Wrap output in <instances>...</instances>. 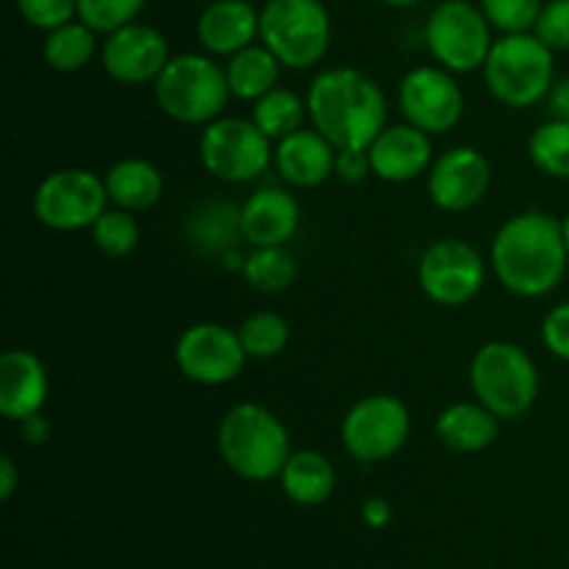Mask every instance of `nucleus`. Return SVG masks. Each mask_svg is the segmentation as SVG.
<instances>
[{
  "mask_svg": "<svg viewBox=\"0 0 569 569\" xmlns=\"http://www.w3.org/2000/svg\"><path fill=\"white\" fill-rule=\"evenodd\" d=\"M333 176L345 183H361L372 176V159L367 148H342L337 150V167Z\"/></svg>",
  "mask_w": 569,
  "mask_h": 569,
  "instance_id": "nucleus-38",
  "label": "nucleus"
},
{
  "mask_svg": "<svg viewBox=\"0 0 569 569\" xmlns=\"http://www.w3.org/2000/svg\"><path fill=\"white\" fill-rule=\"evenodd\" d=\"M533 33L548 44L550 50H569V0H548L539 11Z\"/></svg>",
  "mask_w": 569,
  "mask_h": 569,
  "instance_id": "nucleus-36",
  "label": "nucleus"
},
{
  "mask_svg": "<svg viewBox=\"0 0 569 569\" xmlns=\"http://www.w3.org/2000/svg\"><path fill=\"white\" fill-rule=\"evenodd\" d=\"M92 239L100 253L109 256V259H122V256L133 253L139 244L137 217H133V211L109 206L92 226Z\"/></svg>",
  "mask_w": 569,
  "mask_h": 569,
  "instance_id": "nucleus-32",
  "label": "nucleus"
},
{
  "mask_svg": "<svg viewBox=\"0 0 569 569\" xmlns=\"http://www.w3.org/2000/svg\"><path fill=\"white\" fill-rule=\"evenodd\" d=\"M500 417H495L481 400L470 403H450L442 415L437 417V439L453 453H481L498 439Z\"/></svg>",
  "mask_w": 569,
  "mask_h": 569,
  "instance_id": "nucleus-22",
  "label": "nucleus"
},
{
  "mask_svg": "<svg viewBox=\"0 0 569 569\" xmlns=\"http://www.w3.org/2000/svg\"><path fill=\"white\" fill-rule=\"evenodd\" d=\"M222 67H226L231 98L250 100V103H256V100L264 98L270 89H276L283 70L281 61H278L264 44H250V48L228 56V61Z\"/></svg>",
  "mask_w": 569,
  "mask_h": 569,
  "instance_id": "nucleus-25",
  "label": "nucleus"
},
{
  "mask_svg": "<svg viewBox=\"0 0 569 569\" xmlns=\"http://www.w3.org/2000/svg\"><path fill=\"white\" fill-rule=\"evenodd\" d=\"M170 59V44L164 33L139 20L109 33L100 44V64L106 76L122 87L156 83Z\"/></svg>",
  "mask_w": 569,
  "mask_h": 569,
  "instance_id": "nucleus-15",
  "label": "nucleus"
},
{
  "mask_svg": "<svg viewBox=\"0 0 569 569\" xmlns=\"http://www.w3.org/2000/svg\"><path fill=\"white\" fill-rule=\"evenodd\" d=\"M33 217L50 231L72 233L92 228L98 217L109 209L103 178L83 167L53 170L39 181L31 200Z\"/></svg>",
  "mask_w": 569,
  "mask_h": 569,
  "instance_id": "nucleus-10",
  "label": "nucleus"
},
{
  "mask_svg": "<svg viewBox=\"0 0 569 569\" xmlns=\"http://www.w3.org/2000/svg\"><path fill=\"white\" fill-rule=\"evenodd\" d=\"M309 120L337 150L370 148L387 128V98L367 72L331 67L311 81L306 92Z\"/></svg>",
  "mask_w": 569,
  "mask_h": 569,
  "instance_id": "nucleus-2",
  "label": "nucleus"
},
{
  "mask_svg": "<svg viewBox=\"0 0 569 569\" xmlns=\"http://www.w3.org/2000/svg\"><path fill=\"white\" fill-rule=\"evenodd\" d=\"M276 159L272 139L244 117H217L200 133V164L226 183L256 181Z\"/></svg>",
  "mask_w": 569,
  "mask_h": 569,
  "instance_id": "nucleus-9",
  "label": "nucleus"
},
{
  "mask_svg": "<svg viewBox=\"0 0 569 569\" xmlns=\"http://www.w3.org/2000/svg\"><path fill=\"white\" fill-rule=\"evenodd\" d=\"M153 92L159 109L181 126H209L231 100L226 67L209 53L172 56L156 78Z\"/></svg>",
  "mask_w": 569,
  "mask_h": 569,
  "instance_id": "nucleus-4",
  "label": "nucleus"
},
{
  "mask_svg": "<svg viewBox=\"0 0 569 569\" xmlns=\"http://www.w3.org/2000/svg\"><path fill=\"white\" fill-rule=\"evenodd\" d=\"M367 150L372 159V176L387 183L415 181L433 164L431 137L406 120L383 128Z\"/></svg>",
  "mask_w": 569,
  "mask_h": 569,
  "instance_id": "nucleus-17",
  "label": "nucleus"
},
{
  "mask_svg": "<svg viewBox=\"0 0 569 569\" xmlns=\"http://www.w3.org/2000/svg\"><path fill=\"white\" fill-rule=\"evenodd\" d=\"M542 345L550 356L569 361V300L553 306L542 320Z\"/></svg>",
  "mask_w": 569,
  "mask_h": 569,
  "instance_id": "nucleus-37",
  "label": "nucleus"
},
{
  "mask_svg": "<svg viewBox=\"0 0 569 569\" xmlns=\"http://www.w3.org/2000/svg\"><path fill=\"white\" fill-rule=\"evenodd\" d=\"M276 167L287 183L298 189H315L333 176L337 167V148L311 128L289 133L276 142Z\"/></svg>",
  "mask_w": 569,
  "mask_h": 569,
  "instance_id": "nucleus-21",
  "label": "nucleus"
},
{
  "mask_svg": "<svg viewBox=\"0 0 569 569\" xmlns=\"http://www.w3.org/2000/svg\"><path fill=\"white\" fill-rule=\"evenodd\" d=\"M383 6H392V9H415L422 0H381Z\"/></svg>",
  "mask_w": 569,
  "mask_h": 569,
  "instance_id": "nucleus-43",
  "label": "nucleus"
},
{
  "mask_svg": "<svg viewBox=\"0 0 569 569\" xmlns=\"http://www.w3.org/2000/svg\"><path fill=\"white\" fill-rule=\"evenodd\" d=\"M17 428H20L22 442L31 445V448H39V445L48 442V437H50V422L44 420L42 411H39V415H33V417H28V420L17 422Z\"/></svg>",
  "mask_w": 569,
  "mask_h": 569,
  "instance_id": "nucleus-40",
  "label": "nucleus"
},
{
  "mask_svg": "<svg viewBox=\"0 0 569 569\" xmlns=\"http://www.w3.org/2000/svg\"><path fill=\"white\" fill-rule=\"evenodd\" d=\"M483 81L495 100L511 109H531L548 98L556 81L553 50L533 31L495 39L483 64Z\"/></svg>",
  "mask_w": 569,
  "mask_h": 569,
  "instance_id": "nucleus-5",
  "label": "nucleus"
},
{
  "mask_svg": "<svg viewBox=\"0 0 569 569\" xmlns=\"http://www.w3.org/2000/svg\"><path fill=\"white\" fill-rule=\"evenodd\" d=\"M569 264L565 228L548 211H520L498 228L489 267L506 292L517 298H545L565 278Z\"/></svg>",
  "mask_w": 569,
  "mask_h": 569,
  "instance_id": "nucleus-1",
  "label": "nucleus"
},
{
  "mask_svg": "<svg viewBox=\"0 0 569 569\" xmlns=\"http://www.w3.org/2000/svg\"><path fill=\"white\" fill-rule=\"evenodd\" d=\"M244 281L253 289L267 295L283 292L298 278V261L289 253L287 244H270V248H253L244 256L242 264Z\"/></svg>",
  "mask_w": 569,
  "mask_h": 569,
  "instance_id": "nucleus-29",
  "label": "nucleus"
},
{
  "mask_svg": "<svg viewBox=\"0 0 569 569\" xmlns=\"http://www.w3.org/2000/svg\"><path fill=\"white\" fill-rule=\"evenodd\" d=\"M17 483H20L17 461L11 456H3L0 459V500H11V495L17 492Z\"/></svg>",
  "mask_w": 569,
  "mask_h": 569,
  "instance_id": "nucleus-42",
  "label": "nucleus"
},
{
  "mask_svg": "<svg viewBox=\"0 0 569 569\" xmlns=\"http://www.w3.org/2000/svg\"><path fill=\"white\" fill-rule=\"evenodd\" d=\"M98 50V33H94L87 22L78 20V17L76 20L64 22V26L53 28V31H48L42 44L44 61H48L50 70L56 72L83 70V67L94 59Z\"/></svg>",
  "mask_w": 569,
  "mask_h": 569,
  "instance_id": "nucleus-27",
  "label": "nucleus"
},
{
  "mask_svg": "<svg viewBox=\"0 0 569 569\" xmlns=\"http://www.w3.org/2000/svg\"><path fill=\"white\" fill-rule=\"evenodd\" d=\"M264 3H267V0H264Z\"/></svg>",
  "mask_w": 569,
  "mask_h": 569,
  "instance_id": "nucleus-45",
  "label": "nucleus"
},
{
  "mask_svg": "<svg viewBox=\"0 0 569 569\" xmlns=\"http://www.w3.org/2000/svg\"><path fill=\"white\" fill-rule=\"evenodd\" d=\"M244 242L250 248L287 244L300 226V206L281 187H261L239 206Z\"/></svg>",
  "mask_w": 569,
  "mask_h": 569,
  "instance_id": "nucleus-19",
  "label": "nucleus"
},
{
  "mask_svg": "<svg viewBox=\"0 0 569 569\" xmlns=\"http://www.w3.org/2000/svg\"><path fill=\"white\" fill-rule=\"evenodd\" d=\"M561 228H565V242H567V256H569V214L561 220Z\"/></svg>",
  "mask_w": 569,
  "mask_h": 569,
  "instance_id": "nucleus-44",
  "label": "nucleus"
},
{
  "mask_svg": "<svg viewBox=\"0 0 569 569\" xmlns=\"http://www.w3.org/2000/svg\"><path fill=\"white\" fill-rule=\"evenodd\" d=\"M409 433L411 415L395 395H367L356 400L339 428L345 450L365 465L392 459L409 442Z\"/></svg>",
  "mask_w": 569,
  "mask_h": 569,
  "instance_id": "nucleus-11",
  "label": "nucleus"
},
{
  "mask_svg": "<svg viewBox=\"0 0 569 569\" xmlns=\"http://www.w3.org/2000/svg\"><path fill=\"white\" fill-rule=\"evenodd\" d=\"M48 367L33 350H6L0 356V415L9 422H22L39 415L48 403Z\"/></svg>",
  "mask_w": 569,
  "mask_h": 569,
  "instance_id": "nucleus-18",
  "label": "nucleus"
},
{
  "mask_svg": "<svg viewBox=\"0 0 569 569\" xmlns=\"http://www.w3.org/2000/svg\"><path fill=\"white\" fill-rule=\"evenodd\" d=\"M470 387L495 417L520 420L539 398V370L526 348L495 339L472 356Z\"/></svg>",
  "mask_w": 569,
  "mask_h": 569,
  "instance_id": "nucleus-6",
  "label": "nucleus"
},
{
  "mask_svg": "<svg viewBox=\"0 0 569 569\" xmlns=\"http://www.w3.org/2000/svg\"><path fill=\"white\" fill-rule=\"evenodd\" d=\"M548 109L550 117H559V120H569V78H559L553 81L548 92Z\"/></svg>",
  "mask_w": 569,
  "mask_h": 569,
  "instance_id": "nucleus-41",
  "label": "nucleus"
},
{
  "mask_svg": "<svg viewBox=\"0 0 569 569\" xmlns=\"http://www.w3.org/2000/svg\"><path fill=\"white\" fill-rule=\"evenodd\" d=\"M261 11L250 0H214L198 17V42L209 56H233L259 39Z\"/></svg>",
  "mask_w": 569,
  "mask_h": 569,
  "instance_id": "nucleus-20",
  "label": "nucleus"
},
{
  "mask_svg": "<svg viewBox=\"0 0 569 569\" xmlns=\"http://www.w3.org/2000/svg\"><path fill=\"white\" fill-rule=\"evenodd\" d=\"M248 353L239 331L220 322H194L183 328L176 342V365L192 383L226 387L244 370Z\"/></svg>",
  "mask_w": 569,
  "mask_h": 569,
  "instance_id": "nucleus-13",
  "label": "nucleus"
},
{
  "mask_svg": "<svg viewBox=\"0 0 569 569\" xmlns=\"http://www.w3.org/2000/svg\"><path fill=\"white\" fill-rule=\"evenodd\" d=\"M14 6L22 20L39 31H53L78 17L76 0H14Z\"/></svg>",
  "mask_w": 569,
  "mask_h": 569,
  "instance_id": "nucleus-35",
  "label": "nucleus"
},
{
  "mask_svg": "<svg viewBox=\"0 0 569 569\" xmlns=\"http://www.w3.org/2000/svg\"><path fill=\"white\" fill-rule=\"evenodd\" d=\"M278 481L292 503L311 509V506H322L333 495L337 470L320 450H292Z\"/></svg>",
  "mask_w": 569,
  "mask_h": 569,
  "instance_id": "nucleus-24",
  "label": "nucleus"
},
{
  "mask_svg": "<svg viewBox=\"0 0 569 569\" xmlns=\"http://www.w3.org/2000/svg\"><path fill=\"white\" fill-rule=\"evenodd\" d=\"M361 520L376 528V531H381L392 522V506H389L387 498H367L365 506H361Z\"/></svg>",
  "mask_w": 569,
  "mask_h": 569,
  "instance_id": "nucleus-39",
  "label": "nucleus"
},
{
  "mask_svg": "<svg viewBox=\"0 0 569 569\" xmlns=\"http://www.w3.org/2000/svg\"><path fill=\"white\" fill-rule=\"evenodd\" d=\"M481 11L500 33L533 31L545 0H481Z\"/></svg>",
  "mask_w": 569,
  "mask_h": 569,
  "instance_id": "nucleus-34",
  "label": "nucleus"
},
{
  "mask_svg": "<svg viewBox=\"0 0 569 569\" xmlns=\"http://www.w3.org/2000/svg\"><path fill=\"white\" fill-rule=\"evenodd\" d=\"M492 164L487 156L470 144H456L445 150L428 170V194L433 206L450 214L476 209L489 192Z\"/></svg>",
  "mask_w": 569,
  "mask_h": 569,
  "instance_id": "nucleus-16",
  "label": "nucleus"
},
{
  "mask_svg": "<svg viewBox=\"0 0 569 569\" xmlns=\"http://www.w3.org/2000/svg\"><path fill=\"white\" fill-rule=\"evenodd\" d=\"M103 183L109 203L133 214L153 209L164 194L161 170L148 159H120L106 170Z\"/></svg>",
  "mask_w": 569,
  "mask_h": 569,
  "instance_id": "nucleus-23",
  "label": "nucleus"
},
{
  "mask_svg": "<svg viewBox=\"0 0 569 569\" xmlns=\"http://www.w3.org/2000/svg\"><path fill=\"white\" fill-rule=\"evenodd\" d=\"M426 48L439 67L456 72L483 70L492 50V22L470 0H442L426 20Z\"/></svg>",
  "mask_w": 569,
  "mask_h": 569,
  "instance_id": "nucleus-8",
  "label": "nucleus"
},
{
  "mask_svg": "<svg viewBox=\"0 0 569 569\" xmlns=\"http://www.w3.org/2000/svg\"><path fill=\"white\" fill-rule=\"evenodd\" d=\"M398 103L403 120L428 137L453 131L465 117V92L453 72L439 64H422L406 72L398 89Z\"/></svg>",
  "mask_w": 569,
  "mask_h": 569,
  "instance_id": "nucleus-14",
  "label": "nucleus"
},
{
  "mask_svg": "<svg viewBox=\"0 0 569 569\" xmlns=\"http://www.w3.org/2000/svg\"><path fill=\"white\" fill-rule=\"evenodd\" d=\"M239 339L248 359H276L289 345V322L278 311H253L239 322Z\"/></svg>",
  "mask_w": 569,
  "mask_h": 569,
  "instance_id": "nucleus-31",
  "label": "nucleus"
},
{
  "mask_svg": "<svg viewBox=\"0 0 569 569\" xmlns=\"http://www.w3.org/2000/svg\"><path fill=\"white\" fill-rule=\"evenodd\" d=\"M528 156L545 176L569 181V120H545L528 139Z\"/></svg>",
  "mask_w": 569,
  "mask_h": 569,
  "instance_id": "nucleus-30",
  "label": "nucleus"
},
{
  "mask_svg": "<svg viewBox=\"0 0 569 569\" xmlns=\"http://www.w3.org/2000/svg\"><path fill=\"white\" fill-rule=\"evenodd\" d=\"M250 120L272 139V142H281L289 133L300 131L303 122L309 120V106L292 89L276 87L259 98L253 103V117Z\"/></svg>",
  "mask_w": 569,
  "mask_h": 569,
  "instance_id": "nucleus-28",
  "label": "nucleus"
},
{
  "mask_svg": "<svg viewBox=\"0 0 569 569\" xmlns=\"http://www.w3.org/2000/svg\"><path fill=\"white\" fill-rule=\"evenodd\" d=\"M217 450L233 476L264 483L281 476L292 439L276 411L261 403H237L217 426Z\"/></svg>",
  "mask_w": 569,
  "mask_h": 569,
  "instance_id": "nucleus-3",
  "label": "nucleus"
},
{
  "mask_svg": "<svg viewBox=\"0 0 569 569\" xmlns=\"http://www.w3.org/2000/svg\"><path fill=\"white\" fill-rule=\"evenodd\" d=\"M417 283L431 303L467 306L487 283V261L465 239H439L420 256Z\"/></svg>",
  "mask_w": 569,
  "mask_h": 569,
  "instance_id": "nucleus-12",
  "label": "nucleus"
},
{
  "mask_svg": "<svg viewBox=\"0 0 569 569\" xmlns=\"http://www.w3.org/2000/svg\"><path fill=\"white\" fill-rule=\"evenodd\" d=\"M187 233L194 248L217 256L231 253L244 239L239 209L231 203H220V200L200 206L187 220Z\"/></svg>",
  "mask_w": 569,
  "mask_h": 569,
  "instance_id": "nucleus-26",
  "label": "nucleus"
},
{
  "mask_svg": "<svg viewBox=\"0 0 569 569\" xmlns=\"http://www.w3.org/2000/svg\"><path fill=\"white\" fill-rule=\"evenodd\" d=\"M76 6L78 20L87 22L100 37H109V33L137 22L148 0H76Z\"/></svg>",
  "mask_w": 569,
  "mask_h": 569,
  "instance_id": "nucleus-33",
  "label": "nucleus"
},
{
  "mask_svg": "<svg viewBox=\"0 0 569 569\" xmlns=\"http://www.w3.org/2000/svg\"><path fill=\"white\" fill-rule=\"evenodd\" d=\"M259 39L287 70H311L331 48V14L322 0H267Z\"/></svg>",
  "mask_w": 569,
  "mask_h": 569,
  "instance_id": "nucleus-7",
  "label": "nucleus"
}]
</instances>
